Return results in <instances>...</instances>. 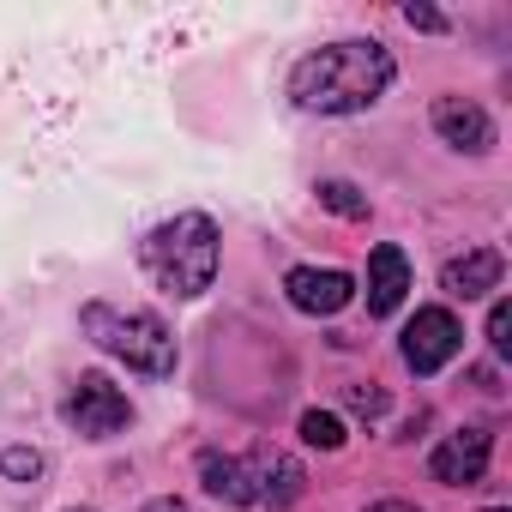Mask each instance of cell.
Instances as JSON below:
<instances>
[{"label":"cell","instance_id":"obj_1","mask_svg":"<svg viewBox=\"0 0 512 512\" xmlns=\"http://www.w3.org/2000/svg\"><path fill=\"white\" fill-rule=\"evenodd\" d=\"M392 79H398V61H392L386 43L344 37V43H326V49L296 61L290 97L308 115H362V109H374L392 91Z\"/></svg>","mask_w":512,"mask_h":512},{"label":"cell","instance_id":"obj_2","mask_svg":"<svg viewBox=\"0 0 512 512\" xmlns=\"http://www.w3.org/2000/svg\"><path fill=\"white\" fill-rule=\"evenodd\" d=\"M139 260L151 272V284L175 302H193L211 290L217 278V223L205 211H181L169 223H157L145 241H139Z\"/></svg>","mask_w":512,"mask_h":512},{"label":"cell","instance_id":"obj_3","mask_svg":"<svg viewBox=\"0 0 512 512\" xmlns=\"http://www.w3.org/2000/svg\"><path fill=\"white\" fill-rule=\"evenodd\" d=\"M79 320H85V338L97 350H109L115 362H127L133 374H175V338H169V326L157 314L91 302Z\"/></svg>","mask_w":512,"mask_h":512},{"label":"cell","instance_id":"obj_4","mask_svg":"<svg viewBox=\"0 0 512 512\" xmlns=\"http://www.w3.org/2000/svg\"><path fill=\"white\" fill-rule=\"evenodd\" d=\"M61 410H67V422H73L85 440H109V434H121L127 416H133L127 392H121L115 380H103V374H79Z\"/></svg>","mask_w":512,"mask_h":512},{"label":"cell","instance_id":"obj_5","mask_svg":"<svg viewBox=\"0 0 512 512\" xmlns=\"http://www.w3.org/2000/svg\"><path fill=\"white\" fill-rule=\"evenodd\" d=\"M464 344V326L452 308H416V320L404 326V362L416 374H440Z\"/></svg>","mask_w":512,"mask_h":512},{"label":"cell","instance_id":"obj_6","mask_svg":"<svg viewBox=\"0 0 512 512\" xmlns=\"http://www.w3.org/2000/svg\"><path fill=\"white\" fill-rule=\"evenodd\" d=\"M241 476H247V500H260V506H290L302 494V482H308L302 464L290 452H278V446H253L241 458Z\"/></svg>","mask_w":512,"mask_h":512},{"label":"cell","instance_id":"obj_7","mask_svg":"<svg viewBox=\"0 0 512 512\" xmlns=\"http://www.w3.org/2000/svg\"><path fill=\"white\" fill-rule=\"evenodd\" d=\"M284 296H290V308L326 320V314H338V308L356 302V278L338 272V266H296V272L284 278Z\"/></svg>","mask_w":512,"mask_h":512},{"label":"cell","instance_id":"obj_8","mask_svg":"<svg viewBox=\"0 0 512 512\" xmlns=\"http://www.w3.org/2000/svg\"><path fill=\"white\" fill-rule=\"evenodd\" d=\"M488 452H494L488 428H458V434H446V440L434 446L428 470H434V482H446V488H470V482H482Z\"/></svg>","mask_w":512,"mask_h":512},{"label":"cell","instance_id":"obj_9","mask_svg":"<svg viewBox=\"0 0 512 512\" xmlns=\"http://www.w3.org/2000/svg\"><path fill=\"white\" fill-rule=\"evenodd\" d=\"M434 133H440L452 151H470V157H482V151L494 145V121H488V109L470 103V97H440V103H434Z\"/></svg>","mask_w":512,"mask_h":512},{"label":"cell","instance_id":"obj_10","mask_svg":"<svg viewBox=\"0 0 512 512\" xmlns=\"http://www.w3.org/2000/svg\"><path fill=\"white\" fill-rule=\"evenodd\" d=\"M404 296H410V260H404V247L380 241L368 253V314L386 320V314L404 308Z\"/></svg>","mask_w":512,"mask_h":512},{"label":"cell","instance_id":"obj_11","mask_svg":"<svg viewBox=\"0 0 512 512\" xmlns=\"http://www.w3.org/2000/svg\"><path fill=\"white\" fill-rule=\"evenodd\" d=\"M500 272H506V260L494 247H470V253H458V260L446 266V290L452 296H464V302H476V296H488V290H500Z\"/></svg>","mask_w":512,"mask_h":512},{"label":"cell","instance_id":"obj_12","mask_svg":"<svg viewBox=\"0 0 512 512\" xmlns=\"http://www.w3.org/2000/svg\"><path fill=\"white\" fill-rule=\"evenodd\" d=\"M199 476H205V494H217V500H229V506H253V500H247V476H241V458L205 452V458H199Z\"/></svg>","mask_w":512,"mask_h":512},{"label":"cell","instance_id":"obj_13","mask_svg":"<svg viewBox=\"0 0 512 512\" xmlns=\"http://www.w3.org/2000/svg\"><path fill=\"white\" fill-rule=\"evenodd\" d=\"M302 440H308V446H320V452H338L350 434H344V422H338L332 410H308V416H302Z\"/></svg>","mask_w":512,"mask_h":512},{"label":"cell","instance_id":"obj_14","mask_svg":"<svg viewBox=\"0 0 512 512\" xmlns=\"http://www.w3.org/2000/svg\"><path fill=\"white\" fill-rule=\"evenodd\" d=\"M320 205H326V211H338V217H350V223H362V217H368V199H362L350 181H320Z\"/></svg>","mask_w":512,"mask_h":512},{"label":"cell","instance_id":"obj_15","mask_svg":"<svg viewBox=\"0 0 512 512\" xmlns=\"http://www.w3.org/2000/svg\"><path fill=\"white\" fill-rule=\"evenodd\" d=\"M0 470H7L13 482H37L43 452H31V446H0Z\"/></svg>","mask_w":512,"mask_h":512},{"label":"cell","instance_id":"obj_16","mask_svg":"<svg viewBox=\"0 0 512 512\" xmlns=\"http://www.w3.org/2000/svg\"><path fill=\"white\" fill-rule=\"evenodd\" d=\"M488 344H494L500 356L512 350V308H506V302H494V308H488Z\"/></svg>","mask_w":512,"mask_h":512},{"label":"cell","instance_id":"obj_17","mask_svg":"<svg viewBox=\"0 0 512 512\" xmlns=\"http://www.w3.org/2000/svg\"><path fill=\"white\" fill-rule=\"evenodd\" d=\"M404 25H416V31H446V19H440L434 7H416V0L404 7Z\"/></svg>","mask_w":512,"mask_h":512},{"label":"cell","instance_id":"obj_18","mask_svg":"<svg viewBox=\"0 0 512 512\" xmlns=\"http://www.w3.org/2000/svg\"><path fill=\"white\" fill-rule=\"evenodd\" d=\"M350 404H356L362 416H380V410H386V392H362V386H356V392H350Z\"/></svg>","mask_w":512,"mask_h":512},{"label":"cell","instance_id":"obj_19","mask_svg":"<svg viewBox=\"0 0 512 512\" xmlns=\"http://www.w3.org/2000/svg\"><path fill=\"white\" fill-rule=\"evenodd\" d=\"M368 512H416V506H404V500H380V506H368Z\"/></svg>","mask_w":512,"mask_h":512},{"label":"cell","instance_id":"obj_20","mask_svg":"<svg viewBox=\"0 0 512 512\" xmlns=\"http://www.w3.org/2000/svg\"><path fill=\"white\" fill-rule=\"evenodd\" d=\"M145 512H181V500H151Z\"/></svg>","mask_w":512,"mask_h":512},{"label":"cell","instance_id":"obj_21","mask_svg":"<svg viewBox=\"0 0 512 512\" xmlns=\"http://www.w3.org/2000/svg\"><path fill=\"white\" fill-rule=\"evenodd\" d=\"M67 512H91V506H67Z\"/></svg>","mask_w":512,"mask_h":512},{"label":"cell","instance_id":"obj_22","mask_svg":"<svg viewBox=\"0 0 512 512\" xmlns=\"http://www.w3.org/2000/svg\"><path fill=\"white\" fill-rule=\"evenodd\" d=\"M494 512H506V506H494Z\"/></svg>","mask_w":512,"mask_h":512}]
</instances>
